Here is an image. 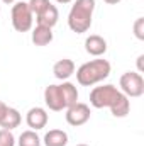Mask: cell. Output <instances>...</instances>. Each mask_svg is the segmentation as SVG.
Segmentation results:
<instances>
[{
  "label": "cell",
  "instance_id": "4316f807",
  "mask_svg": "<svg viewBox=\"0 0 144 146\" xmlns=\"http://www.w3.org/2000/svg\"><path fill=\"white\" fill-rule=\"evenodd\" d=\"M0 14H2V7H0Z\"/></svg>",
  "mask_w": 144,
  "mask_h": 146
},
{
  "label": "cell",
  "instance_id": "7c38bea8",
  "mask_svg": "<svg viewBox=\"0 0 144 146\" xmlns=\"http://www.w3.org/2000/svg\"><path fill=\"white\" fill-rule=\"evenodd\" d=\"M114 117H126L131 110V100L127 95H124L122 92H119V95L115 97V100L112 102V106L108 107Z\"/></svg>",
  "mask_w": 144,
  "mask_h": 146
},
{
  "label": "cell",
  "instance_id": "52a82bcc",
  "mask_svg": "<svg viewBox=\"0 0 144 146\" xmlns=\"http://www.w3.org/2000/svg\"><path fill=\"white\" fill-rule=\"evenodd\" d=\"M44 102H46V106L49 109L54 110V112H59V110L66 109L59 85H48L44 88Z\"/></svg>",
  "mask_w": 144,
  "mask_h": 146
},
{
  "label": "cell",
  "instance_id": "7a4b0ae2",
  "mask_svg": "<svg viewBox=\"0 0 144 146\" xmlns=\"http://www.w3.org/2000/svg\"><path fill=\"white\" fill-rule=\"evenodd\" d=\"M110 63L104 58H97L92 61L83 63L78 70H76V80L80 85L83 87H92L95 83H100L110 75Z\"/></svg>",
  "mask_w": 144,
  "mask_h": 146
},
{
  "label": "cell",
  "instance_id": "ba28073f",
  "mask_svg": "<svg viewBox=\"0 0 144 146\" xmlns=\"http://www.w3.org/2000/svg\"><path fill=\"white\" fill-rule=\"evenodd\" d=\"M48 119H49L48 112L42 107H32V109L27 110V114H26V122H27V126L32 131H39V129L46 127Z\"/></svg>",
  "mask_w": 144,
  "mask_h": 146
},
{
  "label": "cell",
  "instance_id": "2e32d148",
  "mask_svg": "<svg viewBox=\"0 0 144 146\" xmlns=\"http://www.w3.org/2000/svg\"><path fill=\"white\" fill-rule=\"evenodd\" d=\"M59 88H61V94H63L66 107H70V106L78 102V90H76V87L73 85L71 82H63L59 85Z\"/></svg>",
  "mask_w": 144,
  "mask_h": 146
},
{
  "label": "cell",
  "instance_id": "d6986e66",
  "mask_svg": "<svg viewBox=\"0 0 144 146\" xmlns=\"http://www.w3.org/2000/svg\"><path fill=\"white\" fill-rule=\"evenodd\" d=\"M0 146H15V138H14L12 131L0 129Z\"/></svg>",
  "mask_w": 144,
  "mask_h": 146
},
{
  "label": "cell",
  "instance_id": "3957f363",
  "mask_svg": "<svg viewBox=\"0 0 144 146\" xmlns=\"http://www.w3.org/2000/svg\"><path fill=\"white\" fill-rule=\"evenodd\" d=\"M10 21H12V27H14L17 33H27V31L32 29L34 14L31 12L27 2H15V3L12 5Z\"/></svg>",
  "mask_w": 144,
  "mask_h": 146
},
{
  "label": "cell",
  "instance_id": "d4e9b609",
  "mask_svg": "<svg viewBox=\"0 0 144 146\" xmlns=\"http://www.w3.org/2000/svg\"><path fill=\"white\" fill-rule=\"evenodd\" d=\"M58 3H70V2H73V0H56Z\"/></svg>",
  "mask_w": 144,
  "mask_h": 146
},
{
  "label": "cell",
  "instance_id": "ac0fdd59",
  "mask_svg": "<svg viewBox=\"0 0 144 146\" xmlns=\"http://www.w3.org/2000/svg\"><path fill=\"white\" fill-rule=\"evenodd\" d=\"M51 2L49 0H29L27 2V5H29V9H31V12L34 14V15H39L48 5H49Z\"/></svg>",
  "mask_w": 144,
  "mask_h": 146
},
{
  "label": "cell",
  "instance_id": "4fadbf2b",
  "mask_svg": "<svg viewBox=\"0 0 144 146\" xmlns=\"http://www.w3.org/2000/svg\"><path fill=\"white\" fill-rule=\"evenodd\" d=\"M20 122H22V115H20V112H19L17 109H14V107H9L7 112H5V115L0 119V127H2V129H9V131H12V129L19 127Z\"/></svg>",
  "mask_w": 144,
  "mask_h": 146
},
{
  "label": "cell",
  "instance_id": "5b68a950",
  "mask_svg": "<svg viewBox=\"0 0 144 146\" xmlns=\"http://www.w3.org/2000/svg\"><path fill=\"white\" fill-rule=\"evenodd\" d=\"M119 85H120V92L124 95H127L129 99L141 97L144 94V78L137 72H126L120 76Z\"/></svg>",
  "mask_w": 144,
  "mask_h": 146
},
{
  "label": "cell",
  "instance_id": "9c48e42d",
  "mask_svg": "<svg viewBox=\"0 0 144 146\" xmlns=\"http://www.w3.org/2000/svg\"><path fill=\"white\" fill-rule=\"evenodd\" d=\"M85 51L90 56L100 58L107 53V41L98 34H92V36H88L85 39Z\"/></svg>",
  "mask_w": 144,
  "mask_h": 146
},
{
  "label": "cell",
  "instance_id": "603a6c76",
  "mask_svg": "<svg viewBox=\"0 0 144 146\" xmlns=\"http://www.w3.org/2000/svg\"><path fill=\"white\" fill-rule=\"evenodd\" d=\"M105 3H108V5H115V3H119V2H122V0H104Z\"/></svg>",
  "mask_w": 144,
  "mask_h": 146
},
{
  "label": "cell",
  "instance_id": "8992f818",
  "mask_svg": "<svg viewBox=\"0 0 144 146\" xmlns=\"http://www.w3.org/2000/svg\"><path fill=\"white\" fill-rule=\"evenodd\" d=\"M90 107L87 106V104H83V102H76V104H73L70 107H66V122L70 124V126H83V124H87L88 122V119H90Z\"/></svg>",
  "mask_w": 144,
  "mask_h": 146
},
{
  "label": "cell",
  "instance_id": "7402d4cb",
  "mask_svg": "<svg viewBox=\"0 0 144 146\" xmlns=\"http://www.w3.org/2000/svg\"><path fill=\"white\" fill-rule=\"evenodd\" d=\"M143 60H144V54H141V56L137 58V70H139L137 73H141V72H143Z\"/></svg>",
  "mask_w": 144,
  "mask_h": 146
},
{
  "label": "cell",
  "instance_id": "8fae6325",
  "mask_svg": "<svg viewBox=\"0 0 144 146\" xmlns=\"http://www.w3.org/2000/svg\"><path fill=\"white\" fill-rule=\"evenodd\" d=\"M53 73H54V76H56L58 80L66 82L73 73H75V63H73V60H70V58H63V60L56 61L54 66H53Z\"/></svg>",
  "mask_w": 144,
  "mask_h": 146
},
{
  "label": "cell",
  "instance_id": "277c9868",
  "mask_svg": "<svg viewBox=\"0 0 144 146\" xmlns=\"http://www.w3.org/2000/svg\"><path fill=\"white\" fill-rule=\"evenodd\" d=\"M119 88L115 85H100V87H95L92 92H90V104L95 107V109H105L110 107L112 102L115 100V97L119 95Z\"/></svg>",
  "mask_w": 144,
  "mask_h": 146
},
{
  "label": "cell",
  "instance_id": "30bf717a",
  "mask_svg": "<svg viewBox=\"0 0 144 146\" xmlns=\"http://www.w3.org/2000/svg\"><path fill=\"white\" fill-rule=\"evenodd\" d=\"M58 19H59V12H58L56 5H53V3H49L39 15H36L37 26H44L49 29H53L58 24Z\"/></svg>",
  "mask_w": 144,
  "mask_h": 146
},
{
  "label": "cell",
  "instance_id": "5bb4252c",
  "mask_svg": "<svg viewBox=\"0 0 144 146\" xmlns=\"http://www.w3.org/2000/svg\"><path fill=\"white\" fill-rule=\"evenodd\" d=\"M42 143H44V146H66L68 145V134L61 129H51L44 134Z\"/></svg>",
  "mask_w": 144,
  "mask_h": 146
},
{
  "label": "cell",
  "instance_id": "e0dca14e",
  "mask_svg": "<svg viewBox=\"0 0 144 146\" xmlns=\"http://www.w3.org/2000/svg\"><path fill=\"white\" fill-rule=\"evenodd\" d=\"M19 146H41V138L37 136L36 131L27 129L19 136Z\"/></svg>",
  "mask_w": 144,
  "mask_h": 146
},
{
  "label": "cell",
  "instance_id": "484cf974",
  "mask_svg": "<svg viewBox=\"0 0 144 146\" xmlns=\"http://www.w3.org/2000/svg\"><path fill=\"white\" fill-rule=\"evenodd\" d=\"M76 146H88V145H76Z\"/></svg>",
  "mask_w": 144,
  "mask_h": 146
},
{
  "label": "cell",
  "instance_id": "9a60e30c",
  "mask_svg": "<svg viewBox=\"0 0 144 146\" xmlns=\"http://www.w3.org/2000/svg\"><path fill=\"white\" fill-rule=\"evenodd\" d=\"M32 42L36 46H48L51 41H53V29L49 27H44V26H36L32 29Z\"/></svg>",
  "mask_w": 144,
  "mask_h": 146
},
{
  "label": "cell",
  "instance_id": "cb8c5ba5",
  "mask_svg": "<svg viewBox=\"0 0 144 146\" xmlns=\"http://www.w3.org/2000/svg\"><path fill=\"white\" fill-rule=\"evenodd\" d=\"M3 3H7V5H12V3H15V0H2Z\"/></svg>",
  "mask_w": 144,
  "mask_h": 146
},
{
  "label": "cell",
  "instance_id": "6da1fadb",
  "mask_svg": "<svg viewBox=\"0 0 144 146\" xmlns=\"http://www.w3.org/2000/svg\"><path fill=\"white\" fill-rule=\"evenodd\" d=\"M95 0H75L68 14V27L76 34H83L92 27Z\"/></svg>",
  "mask_w": 144,
  "mask_h": 146
},
{
  "label": "cell",
  "instance_id": "ffe728a7",
  "mask_svg": "<svg viewBox=\"0 0 144 146\" xmlns=\"http://www.w3.org/2000/svg\"><path fill=\"white\" fill-rule=\"evenodd\" d=\"M134 36L139 41H144V17L136 19V22H134Z\"/></svg>",
  "mask_w": 144,
  "mask_h": 146
},
{
  "label": "cell",
  "instance_id": "44dd1931",
  "mask_svg": "<svg viewBox=\"0 0 144 146\" xmlns=\"http://www.w3.org/2000/svg\"><path fill=\"white\" fill-rule=\"evenodd\" d=\"M7 109H9V106H7L5 102H2V100H0V119H2L3 115H5V112H7Z\"/></svg>",
  "mask_w": 144,
  "mask_h": 146
}]
</instances>
